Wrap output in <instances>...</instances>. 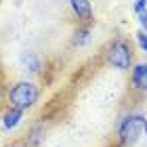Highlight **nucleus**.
I'll return each instance as SVG.
<instances>
[{
    "label": "nucleus",
    "mask_w": 147,
    "mask_h": 147,
    "mask_svg": "<svg viewBox=\"0 0 147 147\" xmlns=\"http://www.w3.org/2000/svg\"><path fill=\"white\" fill-rule=\"evenodd\" d=\"M23 113L21 109H15V107H9L6 105V109L2 111V126L6 130H15L19 124H21V120H23Z\"/></svg>",
    "instance_id": "obj_4"
},
{
    "label": "nucleus",
    "mask_w": 147,
    "mask_h": 147,
    "mask_svg": "<svg viewBox=\"0 0 147 147\" xmlns=\"http://www.w3.org/2000/svg\"><path fill=\"white\" fill-rule=\"evenodd\" d=\"M105 59L111 67L120 71H128L132 67V49L126 40H113L105 51Z\"/></svg>",
    "instance_id": "obj_3"
},
{
    "label": "nucleus",
    "mask_w": 147,
    "mask_h": 147,
    "mask_svg": "<svg viewBox=\"0 0 147 147\" xmlns=\"http://www.w3.org/2000/svg\"><path fill=\"white\" fill-rule=\"evenodd\" d=\"M143 132L147 135V118L141 113H128L118 126V139L122 145H132Z\"/></svg>",
    "instance_id": "obj_2"
},
{
    "label": "nucleus",
    "mask_w": 147,
    "mask_h": 147,
    "mask_svg": "<svg viewBox=\"0 0 147 147\" xmlns=\"http://www.w3.org/2000/svg\"><path fill=\"white\" fill-rule=\"evenodd\" d=\"M137 42H139V46L147 53V34H145V32H139V34H137Z\"/></svg>",
    "instance_id": "obj_10"
},
{
    "label": "nucleus",
    "mask_w": 147,
    "mask_h": 147,
    "mask_svg": "<svg viewBox=\"0 0 147 147\" xmlns=\"http://www.w3.org/2000/svg\"><path fill=\"white\" fill-rule=\"evenodd\" d=\"M88 34H90V30H88V28L78 30V32H76V40H74V42H76L78 46H82L84 42H88Z\"/></svg>",
    "instance_id": "obj_9"
},
{
    "label": "nucleus",
    "mask_w": 147,
    "mask_h": 147,
    "mask_svg": "<svg viewBox=\"0 0 147 147\" xmlns=\"http://www.w3.org/2000/svg\"><path fill=\"white\" fill-rule=\"evenodd\" d=\"M139 23H141L143 28H145V34H147V9L139 13Z\"/></svg>",
    "instance_id": "obj_12"
},
{
    "label": "nucleus",
    "mask_w": 147,
    "mask_h": 147,
    "mask_svg": "<svg viewBox=\"0 0 147 147\" xmlns=\"http://www.w3.org/2000/svg\"><path fill=\"white\" fill-rule=\"evenodd\" d=\"M4 97H6V90H4V86H2V82H0V105H2V101H4Z\"/></svg>",
    "instance_id": "obj_13"
},
{
    "label": "nucleus",
    "mask_w": 147,
    "mask_h": 147,
    "mask_svg": "<svg viewBox=\"0 0 147 147\" xmlns=\"http://www.w3.org/2000/svg\"><path fill=\"white\" fill-rule=\"evenodd\" d=\"M23 63H25V67H28L32 74L40 71V59H38V55H34V53H28V55L23 57Z\"/></svg>",
    "instance_id": "obj_7"
},
{
    "label": "nucleus",
    "mask_w": 147,
    "mask_h": 147,
    "mask_svg": "<svg viewBox=\"0 0 147 147\" xmlns=\"http://www.w3.org/2000/svg\"><path fill=\"white\" fill-rule=\"evenodd\" d=\"M69 6L71 11L76 13V17L80 21L88 23L92 19V6H90V0H69Z\"/></svg>",
    "instance_id": "obj_5"
},
{
    "label": "nucleus",
    "mask_w": 147,
    "mask_h": 147,
    "mask_svg": "<svg viewBox=\"0 0 147 147\" xmlns=\"http://www.w3.org/2000/svg\"><path fill=\"white\" fill-rule=\"evenodd\" d=\"M145 9H147V0H137V2H135V13H137V15L141 11H145Z\"/></svg>",
    "instance_id": "obj_11"
},
{
    "label": "nucleus",
    "mask_w": 147,
    "mask_h": 147,
    "mask_svg": "<svg viewBox=\"0 0 147 147\" xmlns=\"http://www.w3.org/2000/svg\"><path fill=\"white\" fill-rule=\"evenodd\" d=\"M38 99H40V88L30 80H19L13 86H9V90H6L9 107H15L21 111L32 109L38 103Z\"/></svg>",
    "instance_id": "obj_1"
},
{
    "label": "nucleus",
    "mask_w": 147,
    "mask_h": 147,
    "mask_svg": "<svg viewBox=\"0 0 147 147\" xmlns=\"http://www.w3.org/2000/svg\"><path fill=\"white\" fill-rule=\"evenodd\" d=\"M130 84L135 90H145L147 88V74H145V63H139L132 67L130 74Z\"/></svg>",
    "instance_id": "obj_6"
},
{
    "label": "nucleus",
    "mask_w": 147,
    "mask_h": 147,
    "mask_svg": "<svg viewBox=\"0 0 147 147\" xmlns=\"http://www.w3.org/2000/svg\"><path fill=\"white\" fill-rule=\"evenodd\" d=\"M145 74H147V63H145Z\"/></svg>",
    "instance_id": "obj_15"
},
{
    "label": "nucleus",
    "mask_w": 147,
    "mask_h": 147,
    "mask_svg": "<svg viewBox=\"0 0 147 147\" xmlns=\"http://www.w3.org/2000/svg\"><path fill=\"white\" fill-rule=\"evenodd\" d=\"M44 139V130H42V126H36V128H32L30 132V137H28V145L30 147H36L40 141Z\"/></svg>",
    "instance_id": "obj_8"
},
{
    "label": "nucleus",
    "mask_w": 147,
    "mask_h": 147,
    "mask_svg": "<svg viewBox=\"0 0 147 147\" xmlns=\"http://www.w3.org/2000/svg\"><path fill=\"white\" fill-rule=\"evenodd\" d=\"M11 147H21V145H11Z\"/></svg>",
    "instance_id": "obj_14"
}]
</instances>
